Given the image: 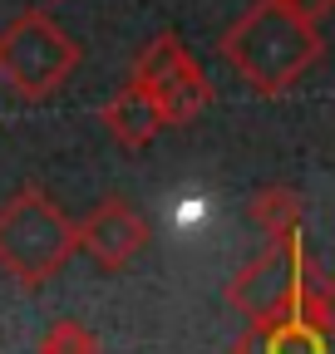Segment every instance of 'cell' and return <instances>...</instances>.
<instances>
[{
  "label": "cell",
  "instance_id": "cell-11",
  "mask_svg": "<svg viewBox=\"0 0 335 354\" xmlns=\"http://www.w3.org/2000/svg\"><path fill=\"white\" fill-rule=\"evenodd\" d=\"M35 354H104V349H99V335L84 320H55L45 335H39Z\"/></svg>",
  "mask_w": 335,
  "mask_h": 354
},
{
  "label": "cell",
  "instance_id": "cell-12",
  "mask_svg": "<svg viewBox=\"0 0 335 354\" xmlns=\"http://www.w3.org/2000/svg\"><path fill=\"white\" fill-rule=\"evenodd\" d=\"M271 6L301 15V20H311V25H320L325 15H335V0H271Z\"/></svg>",
  "mask_w": 335,
  "mask_h": 354
},
{
  "label": "cell",
  "instance_id": "cell-7",
  "mask_svg": "<svg viewBox=\"0 0 335 354\" xmlns=\"http://www.w3.org/2000/svg\"><path fill=\"white\" fill-rule=\"evenodd\" d=\"M99 118H104V128L118 138V148H129V153H143V148L158 138V133H163V113H158V104L143 94L134 79L104 104Z\"/></svg>",
  "mask_w": 335,
  "mask_h": 354
},
{
  "label": "cell",
  "instance_id": "cell-4",
  "mask_svg": "<svg viewBox=\"0 0 335 354\" xmlns=\"http://www.w3.org/2000/svg\"><path fill=\"white\" fill-rule=\"evenodd\" d=\"M134 84L158 104L163 128H188L212 104V79L202 74V64L178 35H153L143 44L134 59Z\"/></svg>",
  "mask_w": 335,
  "mask_h": 354
},
{
  "label": "cell",
  "instance_id": "cell-10",
  "mask_svg": "<svg viewBox=\"0 0 335 354\" xmlns=\"http://www.w3.org/2000/svg\"><path fill=\"white\" fill-rule=\"evenodd\" d=\"M301 192H291V187H262L257 197L246 202V216H251V227H262L271 241L281 236H296L301 232Z\"/></svg>",
  "mask_w": 335,
  "mask_h": 354
},
{
  "label": "cell",
  "instance_id": "cell-6",
  "mask_svg": "<svg viewBox=\"0 0 335 354\" xmlns=\"http://www.w3.org/2000/svg\"><path fill=\"white\" fill-rule=\"evenodd\" d=\"M74 232H79V251L89 256L99 271H123V266L148 246V221L123 197H104L84 221H74Z\"/></svg>",
  "mask_w": 335,
  "mask_h": 354
},
{
  "label": "cell",
  "instance_id": "cell-9",
  "mask_svg": "<svg viewBox=\"0 0 335 354\" xmlns=\"http://www.w3.org/2000/svg\"><path fill=\"white\" fill-rule=\"evenodd\" d=\"M291 315L296 320H306V325H316V330H325V335H335V281L316 266V256L301 246V256H296V290H291Z\"/></svg>",
  "mask_w": 335,
  "mask_h": 354
},
{
  "label": "cell",
  "instance_id": "cell-2",
  "mask_svg": "<svg viewBox=\"0 0 335 354\" xmlns=\"http://www.w3.org/2000/svg\"><path fill=\"white\" fill-rule=\"evenodd\" d=\"M79 251L69 212L45 187H20L0 202V271L25 290L55 281Z\"/></svg>",
  "mask_w": 335,
  "mask_h": 354
},
{
  "label": "cell",
  "instance_id": "cell-8",
  "mask_svg": "<svg viewBox=\"0 0 335 354\" xmlns=\"http://www.w3.org/2000/svg\"><path fill=\"white\" fill-rule=\"evenodd\" d=\"M232 354H335L330 335L296 320V315H281L266 325H246V335L232 344Z\"/></svg>",
  "mask_w": 335,
  "mask_h": 354
},
{
  "label": "cell",
  "instance_id": "cell-5",
  "mask_svg": "<svg viewBox=\"0 0 335 354\" xmlns=\"http://www.w3.org/2000/svg\"><path fill=\"white\" fill-rule=\"evenodd\" d=\"M301 232L271 241L262 256H251L242 271L227 281V305L237 315H246V325H266L291 315V290H296V256H301Z\"/></svg>",
  "mask_w": 335,
  "mask_h": 354
},
{
  "label": "cell",
  "instance_id": "cell-1",
  "mask_svg": "<svg viewBox=\"0 0 335 354\" xmlns=\"http://www.w3.org/2000/svg\"><path fill=\"white\" fill-rule=\"evenodd\" d=\"M217 50H222V59L237 69V79L246 88H257L262 99H276L306 69L320 64L325 39H320V25L271 6V0H257V6L222 35Z\"/></svg>",
  "mask_w": 335,
  "mask_h": 354
},
{
  "label": "cell",
  "instance_id": "cell-3",
  "mask_svg": "<svg viewBox=\"0 0 335 354\" xmlns=\"http://www.w3.org/2000/svg\"><path fill=\"white\" fill-rule=\"evenodd\" d=\"M84 44L50 20V10H25L0 30V84L20 104H45L74 79Z\"/></svg>",
  "mask_w": 335,
  "mask_h": 354
},
{
  "label": "cell",
  "instance_id": "cell-13",
  "mask_svg": "<svg viewBox=\"0 0 335 354\" xmlns=\"http://www.w3.org/2000/svg\"><path fill=\"white\" fill-rule=\"evenodd\" d=\"M330 281H335V276H330Z\"/></svg>",
  "mask_w": 335,
  "mask_h": 354
}]
</instances>
